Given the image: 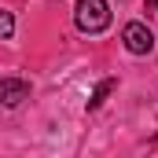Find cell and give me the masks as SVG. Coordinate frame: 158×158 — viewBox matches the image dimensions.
<instances>
[{
	"label": "cell",
	"mask_w": 158,
	"mask_h": 158,
	"mask_svg": "<svg viewBox=\"0 0 158 158\" xmlns=\"http://www.w3.org/2000/svg\"><path fill=\"white\" fill-rule=\"evenodd\" d=\"M74 22H77L81 33H103L110 26V4L107 0H77Z\"/></svg>",
	"instance_id": "6da1fadb"
},
{
	"label": "cell",
	"mask_w": 158,
	"mask_h": 158,
	"mask_svg": "<svg viewBox=\"0 0 158 158\" xmlns=\"http://www.w3.org/2000/svg\"><path fill=\"white\" fill-rule=\"evenodd\" d=\"M121 40H125V48H129L132 55H147V52L155 48V37H151V30H147L143 22H129V26L121 30Z\"/></svg>",
	"instance_id": "7a4b0ae2"
},
{
	"label": "cell",
	"mask_w": 158,
	"mask_h": 158,
	"mask_svg": "<svg viewBox=\"0 0 158 158\" xmlns=\"http://www.w3.org/2000/svg\"><path fill=\"white\" fill-rule=\"evenodd\" d=\"M22 99H30V85L22 77H4L0 81V103L4 107H19Z\"/></svg>",
	"instance_id": "3957f363"
},
{
	"label": "cell",
	"mask_w": 158,
	"mask_h": 158,
	"mask_svg": "<svg viewBox=\"0 0 158 158\" xmlns=\"http://www.w3.org/2000/svg\"><path fill=\"white\" fill-rule=\"evenodd\" d=\"M114 85H118V81H114V77L99 81V85H96V92H92V99H88V110H96V107H99V103H103V99H107V96L114 92Z\"/></svg>",
	"instance_id": "277c9868"
},
{
	"label": "cell",
	"mask_w": 158,
	"mask_h": 158,
	"mask_svg": "<svg viewBox=\"0 0 158 158\" xmlns=\"http://www.w3.org/2000/svg\"><path fill=\"white\" fill-rule=\"evenodd\" d=\"M11 33H15V19H11V11L0 7V40H7Z\"/></svg>",
	"instance_id": "5b68a950"
}]
</instances>
